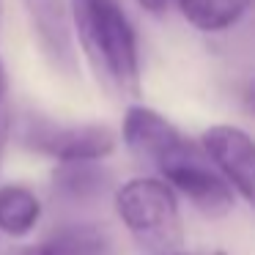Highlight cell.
<instances>
[{
	"mask_svg": "<svg viewBox=\"0 0 255 255\" xmlns=\"http://www.w3.org/2000/svg\"><path fill=\"white\" fill-rule=\"evenodd\" d=\"M244 107H247V110L255 116V77L250 80L247 88H244Z\"/></svg>",
	"mask_w": 255,
	"mask_h": 255,
	"instance_id": "5bb4252c",
	"label": "cell"
},
{
	"mask_svg": "<svg viewBox=\"0 0 255 255\" xmlns=\"http://www.w3.org/2000/svg\"><path fill=\"white\" fill-rule=\"evenodd\" d=\"M19 143L36 154L52 156L63 162H99L113 154L116 134L105 124H58L44 116L22 118L19 124Z\"/></svg>",
	"mask_w": 255,
	"mask_h": 255,
	"instance_id": "3957f363",
	"label": "cell"
},
{
	"mask_svg": "<svg viewBox=\"0 0 255 255\" xmlns=\"http://www.w3.org/2000/svg\"><path fill=\"white\" fill-rule=\"evenodd\" d=\"M134 3H137L145 14H151V17H162V14L167 11V3H170V0H134Z\"/></svg>",
	"mask_w": 255,
	"mask_h": 255,
	"instance_id": "4fadbf2b",
	"label": "cell"
},
{
	"mask_svg": "<svg viewBox=\"0 0 255 255\" xmlns=\"http://www.w3.org/2000/svg\"><path fill=\"white\" fill-rule=\"evenodd\" d=\"M113 239L102 225L94 222H69L52 231L41 244L33 247V255H110Z\"/></svg>",
	"mask_w": 255,
	"mask_h": 255,
	"instance_id": "9c48e42d",
	"label": "cell"
},
{
	"mask_svg": "<svg viewBox=\"0 0 255 255\" xmlns=\"http://www.w3.org/2000/svg\"><path fill=\"white\" fill-rule=\"evenodd\" d=\"M156 255H187V253H181V250H176V253H156Z\"/></svg>",
	"mask_w": 255,
	"mask_h": 255,
	"instance_id": "2e32d148",
	"label": "cell"
},
{
	"mask_svg": "<svg viewBox=\"0 0 255 255\" xmlns=\"http://www.w3.org/2000/svg\"><path fill=\"white\" fill-rule=\"evenodd\" d=\"M159 178L184 195L200 214L225 217L233 209V189L209 162L206 151L195 140H187L184 148L170 154L159 167Z\"/></svg>",
	"mask_w": 255,
	"mask_h": 255,
	"instance_id": "277c9868",
	"label": "cell"
},
{
	"mask_svg": "<svg viewBox=\"0 0 255 255\" xmlns=\"http://www.w3.org/2000/svg\"><path fill=\"white\" fill-rule=\"evenodd\" d=\"M17 255H33V247H30V250H25V253H17Z\"/></svg>",
	"mask_w": 255,
	"mask_h": 255,
	"instance_id": "e0dca14e",
	"label": "cell"
},
{
	"mask_svg": "<svg viewBox=\"0 0 255 255\" xmlns=\"http://www.w3.org/2000/svg\"><path fill=\"white\" fill-rule=\"evenodd\" d=\"M41 217V203L28 187L8 184L0 187V231L8 236H25L36 228Z\"/></svg>",
	"mask_w": 255,
	"mask_h": 255,
	"instance_id": "8fae6325",
	"label": "cell"
},
{
	"mask_svg": "<svg viewBox=\"0 0 255 255\" xmlns=\"http://www.w3.org/2000/svg\"><path fill=\"white\" fill-rule=\"evenodd\" d=\"M200 148L228 187L255 209V137L233 124H214L200 134Z\"/></svg>",
	"mask_w": 255,
	"mask_h": 255,
	"instance_id": "5b68a950",
	"label": "cell"
},
{
	"mask_svg": "<svg viewBox=\"0 0 255 255\" xmlns=\"http://www.w3.org/2000/svg\"><path fill=\"white\" fill-rule=\"evenodd\" d=\"M72 25L88 61L107 85L134 96L140 91L137 33L118 0H69Z\"/></svg>",
	"mask_w": 255,
	"mask_h": 255,
	"instance_id": "6da1fadb",
	"label": "cell"
},
{
	"mask_svg": "<svg viewBox=\"0 0 255 255\" xmlns=\"http://www.w3.org/2000/svg\"><path fill=\"white\" fill-rule=\"evenodd\" d=\"M8 134H11V116H8L6 105L0 107V162H3V151H6Z\"/></svg>",
	"mask_w": 255,
	"mask_h": 255,
	"instance_id": "7c38bea8",
	"label": "cell"
},
{
	"mask_svg": "<svg viewBox=\"0 0 255 255\" xmlns=\"http://www.w3.org/2000/svg\"><path fill=\"white\" fill-rule=\"evenodd\" d=\"M181 17L200 33H225L255 6V0H176Z\"/></svg>",
	"mask_w": 255,
	"mask_h": 255,
	"instance_id": "30bf717a",
	"label": "cell"
},
{
	"mask_svg": "<svg viewBox=\"0 0 255 255\" xmlns=\"http://www.w3.org/2000/svg\"><path fill=\"white\" fill-rule=\"evenodd\" d=\"M116 209L127 231L151 255L176 253L184 244V225L178 200L162 178H132L116 192Z\"/></svg>",
	"mask_w": 255,
	"mask_h": 255,
	"instance_id": "7a4b0ae2",
	"label": "cell"
},
{
	"mask_svg": "<svg viewBox=\"0 0 255 255\" xmlns=\"http://www.w3.org/2000/svg\"><path fill=\"white\" fill-rule=\"evenodd\" d=\"M121 134L127 148L148 167H156L176 145H181L187 140V134L178 132L165 116H159L156 110L143 105H132L127 110Z\"/></svg>",
	"mask_w": 255,
	"mask_h": 255,
	"instance_id": "8992f818",
	"label": "cell"
},
{
	"mask_svg": "<svg viewBox=\"0 0 255 255\" xmlns=\"http://www.w3.org/2000/svg\"><path fill=\"white\" fill-rule=\"evenodd\" d=\"M0 11H3V0H0Z\"/></svg>",
	"mask_w": 255,
	"mask_h": 255,
	"instance_id": "d6986e66",
	"label": "cell"
},
{
	"mask_svg": "<svg viewBox=\"0 0 255 255\" xmlns=\"http://www.w3.org/2000/svg\"><path fill=\"white\" fill-rule=\"evenodd\" d=\"M3 96H6V69L0 63V107H3Z\"/></svg>",
	"mask_w": 255,
	"mask_h": 255,
	"instance_id": "9a60e30c",
	"label": "cell"
},
{
	"mask_svg": "<svg viewBox=\"0 0 255 255\" xmlns=\"http://www.w3.org/2000/svg\"><path fill=\"white\" fill-rule=\"evenodd\" d=\"M28 8L30 25L36 30L44 55L52 66L61 72H74L77 58H74V36H72V11H66L63 0H22Z\"/></svg>",
	"mask_w": 255,
	"mask_h": 255,
	"instance_id": "52a82bcc",
	"label": "cell"
},
{
	"mask_svg": "<svg viewBox=\"0 0 255 255\" xmlns=\"http://www.w3.org/2000/svg\"><path fill=\"white\" fill-rule=\"evenodd\" d=\"M110 189V173L99 162H63L52 173V192L63 203H94Z\"/></svg>",
	"mask_w": 255,
	"mask_h": 255,
	"instance_id": "ba28073f",
	"label": "cell"
},
{
	"mask_svg": "<svg viewBox=\"0 0 255 255\" xmlns=\"http://www.w3.org/2000/svg\"><path fill=\"white\" fill-rule=\"evenodd\" d=\"M214 255H228V253H222V250H220V253H214Z\"/></svg>",
	"mask_w": 255,
	"mask_h": 255,
	"instance_id": "ac0fdd59",
	"label": "cell"
}]
</instances>
